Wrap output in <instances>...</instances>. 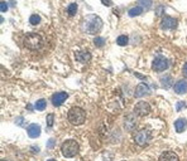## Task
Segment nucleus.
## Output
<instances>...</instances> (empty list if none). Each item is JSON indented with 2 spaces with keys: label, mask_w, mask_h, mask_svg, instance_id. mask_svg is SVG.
Listing matches in <instances>:
<instances>
[{
  "label": "nucleus",
  "mask_w": 187,
  "mask_h": 161,
  "mask_svg": "<svg viewBox=\"0 0 187 161\" xmlns=\"http://www.w3.org/2000/svg\"><path fill=\"white\" fill-rule=\"evenodd\" d=\"M94 43H95V45H96V47H99V48H100V47H103V45L105 44V39H104V38H101V37H96V38H95V40H94Z\"/></svg>",
  "instance_id": "nucleus-24"
},
{
  "label": "nucleus",
  "mask_w": 187,
  "mask_h": 161,
  "mask_svg": "<svg viewBox=\"0 0 187 161\" xmlns=\"http://www.w3.org/2000/svg\"><path fill=\"white\" fill-rule=\"evenodd\" d=\"M161 82H162V87H164V88L168 90L172 86V77L171 75H166V77H163L161 79Z\"/></svg>",
  "instance_id": "nucleus-18"
},
{
  "label": "nucleus",
  "mask_w": 187,
  "mask_h": 161,
  "mask_svg": "<svg viewBox=\"0 0 187 161\" xmlns=\"http://www.w3.org/2000/svg\"><path fill=\"white\" fill-rule=\"evenodd\" d=\"M34 107H36L37 111H43V110L47 107V102H46L44 100H39V101L36 102V106H34Z\"/></svg>",
  "instance_id": "nucleus-22"
},
{
  "label": "nucleus",
  "mask_w": 187,
  "mask_h": 161,
  "mask_svg": "<svg viewBox=\"0 0 187 161\" xmlns=\"http://www.w3.org/2000/svg\"><path fill=\"white\" fill-rule=\"evenodd\" d=\"M169 63L168 60L164 58V57H157L153 63H152V68L156 70V72H162V70H166L168 68Z\"/></svg>",
  "instance_id": "nucleus-7"
},
{
  "label": "nucleus",
  "mask_w": 187,
  "mask_h": 161,
  "mask_svg": "<svg viewBox=\"0 0 187 161\" xmlns=\"http://www.w3.org/2000/svg\"><path fill=\"white\" fill-rule=\"evenodd\" d=\"M138 4L144 10H149L152 8V0H138Z\"/></svg>",
  "instance_id": "nucleus-19"
},
{
  "label": "nucleus",
  "mask_w": 187,
  "mask_h": 161,
  "mask_svg": "<svg viewBox=\"0 0 187 161\" xmlns=\"http://www.w3.org/2000/svg\"><path fill=\"white\" fill-rule=\"evenodd\" d=\"M161 10L163 12V7H158V8H157V15H159V14H161Z\"/></svg>",
  "instance_id": "nucleus-32"
},
{
  "label": "nucleus",
  "mask_w": 187,
  "mask_h": 161,
  "mask_svg": "<svg viewBox=\"0 0 187 161\" xmlns=\"http://www.w3.org/2000/svg\"><path fill=\"white\" fill-rule=\"evenodd\" d=\"M67 98H68V95H67L66 92H57V93H54V95L52 96V103H53V106L58 107V106H61Z\"/></svg>",
  "instance_id": "nucleus-10"
},
{
  "label": "nucleus",
  "mask_w": 187,
  "mask_h": 161,
  "mask_svg": "<svg viewBox=\"0 0 187 161\" xmlns=\"http://www.w3.org/2000/svg\"><path fill=\"white\" fill-rule=\"evenodd\" d=\"M67 120L73 125V126H80L85 122L86 120V113L81 107H73L68 111L67 113Z\"/></svg>",
  "instance_id": "nucleus-2"
},
{
  "label": "nucleus",
  "mask_w": 187,
  "mask_h": 161,
  "mask_svg": "<svg viewBox=\"0 0 187 161\" xmlns=\"http://www.w3.org/2000/svg\"><path fill=\"white\" fill-rule=\"evenodd\" d=\"M182 72H183V75L187 78V63L183 65V69H182Z\"/></svg>",
  "instance_id": "nucleus-29"
},
{
  "label": "nucleus",
  "mask_w": 187,
  "mask_h": 161,
  "mask_svg": "<svg viewBox=\"0 0 187 161\" xmlns=\"http://www.w3.org/2000/svg\"><path fill=\"white\" fill-rule=\"evenodd\" d=\"M53 120H54V116H53L52 113L47 116V126H48V127H52V126H53Z\"/></svg>",
  "instance_id": "nucleus-25"
},
{
  "label": "nucleus",
  "mask_w": 187,
  "mask_h": 161,
  "mask_svg": "<svg viewBox=\"0 0 187 161\" xmlns=\"http://www.w3.org/2000/svg\"><path fill=\"white\" fill-rule=\"evenodd\" d=\"M158 161H178V156H177V153L173 152V151H164V152L159 156Z\"/></svg>",
  "instance_id": "nucleus-15"
},
{
  "label": "nucleus",
  "mask_w": 187,
  "mask_h": 161,
  "mask_svg": "<svg viewBox=\"0 0 187 161\" xmlns=\"http://www.w3.org/2000/svg\"><path fill=\"white\" fill-rule=\"evenodd\" d=\"M61 150H62V153L65 157H73L78 153L80 146L75 140H67L62 143Z\"/></svg>",
  "instance_id": "nucleus-5"
},
{
  "label": "nucleus",
  "mask_w": 187,
  "mask_h": 161,
  "mask_svg": "<svg viewBox=\"0 0 187 161\" xmlns=\"http://www.w3.org/2000/svg\"><path fill=\"white\" fill-rule=\"evenodd\" d=\"M47 161H56V160H53V158H51V160H47Z\"/></svg>",
  "instance_id": "nucleus-33"
},
{
  "label": "nucleus",
  "mask_w": 187,
  "mask_h": 161,
  "mask_svg": "<svg viewBox=\"0 0 187 161\" xmlns=\"http://www.w3.org/2000/svg\"><path fill=\"white\" fill-rule=\"evenodd\" d=\"M116 43H118V45L124 47V45H127V44L129 43V38H128L127 35H120V37H118Z\"/></svg>",
  "instance_id": "nucleus-20"
},
{
  "label": "nucleus",
  "mask_w": 187,
  "mask_h": 161,
  "mask_svg": "<svg viewBox=\"0 0 187 161\" xmlns=\"http://www.w3.org/2000/svg\"><path fill=\"white\" fill-rule=\"evenodd\" d=\"M41 131H42V130H41V126L37 125V123H32V125L28 126V136H29L31 138H37V137H39Z\"/></svg>",
  "instance_id": "nucleus-14"
},
{
  "label": "nucleus",
  "mask_w": 187,
  "mask_h": 161,
  "mask_svg": "<svg viewBox=\"0 0 187 161\" xmlns=\"http://www.w3.org/2000/svg\"><path fill=\"white\" fill-rule=\"evenodd\" d=\"M53 146H54V140H53V138L48 140V142H47V147L49 148V147H53Z\"/></svg>",
  "instance_id": "nucleus-28"
},
{
  "label": "nucleus",
  "mask_w": 187,
  "mask_h": 161,
  "mask_svg": "<svg viewBox=\"0 0 187 161\" xmlns=\"http://www.w3.org/2000/svg\"><path fill=\"white\" fill-rule=\"evenodd\" d=\"M143 8L142 7H135V8H132L129 12H128V15L129 17H138V15H140L142 13H143Z\"/></svg>",
  "instance_id": "nucleus-17"
},
{
  "label": "nucleus",
  "mask_w": 187,
  "mask_h": 161,
  "mask_svg": "<svg viewBox=\"0 0 187 161\" xmlns=\"http://www.w3.org/2000/svg\"><path fill=\"white\" fill-rule=\"evenodd\" d=\"M7 10H8V4L3 2V3H2V12H3V13H5Z\"/></svg>",
  "instance_id": "nucleus-27"
},
{
  "label": "nucleus",
  "mask_w": 187,
  "mask_h": 161,
  "mask_svg": "<svg viewBox=\"0 0 187 161\" xmlns=\"http://www.w3.org/2000/svg\"><path fill=\"white\" fill-rule=\"evenodd\" d=\"M41 17L38 15V14H33V15H31V18H29V23L32 24V25H38L39 23H41Z\"/></svg>",
  "instance_id": "nucleus-21"
},
{
  "label": "nucleus",
  "mask_w": 187,
  "mask_h": 161,
  "mask_svg": "<svg viewBox=\"0 0 187 161\" xmlns=\"http://www.w3.org/2000/svg\"><path fill=\"white\" fill-rule=\"evenodd\" d=\"M173 91L177 95H186L187 93V82L186 80H177L173 86Z\"/></svg>",
  "instance_id": "nucleus-12"
},
{
  "label": "nucleus",
  "mask_w": 187,
  "mask_h": 161,
  "mask_svg": "<svg viewBox=\"0 0 187 161\" xmlns=\"http://www.w3.org/2000/svg\"><path fill=\"white\" fill-rule=\"evenodd\" d=\"M184 106H186V105H184V103H183V102H182V103H181V102H179V103H178V105H177V111H179V110H181V107H184Z\"/></svg>",
  "instance_id": "nucleus-30"
},
{
  "label": "nucleus",
  "mask_w": 187,
  "mask_h": 161,
  "mask_svg": "<svg viewBox=\"0 0 187 161\" xmlns=\"http://www.w3.org/2000/svg\"><path fill=\"white\" fill-rule=\"evenodd\" d=\"M3 161H5V160H3Z\"/></svg>",
  "instance_id": "nucleus-34"
},
{
  "label": "nucleus",
  "mask_w": 187,
  "mask_h": 161,
  "mask_svg": "<svg viewBox=\"0 0 187 161\" xmlns=\"http://www.w3.org/2000/svg\"><path fill=\"white\" fill-rule=\"evenodd\" d=\"M101 3H103L105 7H111V5H113V2H111V0H101Z\"/></svg>",
  "instance_id": "nucleus-26"
},
{
  "label": "nucleus",
  "mask_w": 187,
  "mask_h": 161,
  "mask_svg": "<svg viewBox=\"0 0 187 161\" xmlns=\"http://www.w3.org/2000/svg\"><path fill=\"white\" fill-rule=\"evenodd\" d=\"M23 121H24V118H23V117L18 118V121H17V125H23Z\"/></svg>",
  "instance_id": "nucleus-31"
},
{
  "label": "nucleus",
  "mask_w": 187,
  "mask_h": 161,
  "mask_svg": "<svg viewBox=\"0 0 187 161\" xmlns=\"http://www.w3.org/2000/svg\"><path fill=\"white\" fill-rule=\"evenodd\" d=\"M133 140L138 146H145L150 142L152 140V132L147 128H142L138 130L133 133Z\"/></svg>",
  "instance_id": "nucleus-4"
},
{
  "label": "nucleus",
  "mask_w": 187,
  "mask_h": 161,
  "mask_svg": "<svg viewBox=\"0 0 187 161\" xmlns=\"http://www.w3.org/2000/svg\"><path fill=\"white\" fill-rule=\"evenodd\" d=\"M177 27V20L174 18L171 17H166L164 19H162L161 22V28L162 29H173Z\"/></svg>",
  "instance_id": "nucleus-11"
},
{
  "label": "nucleus",
  "mask_w": 187,
  "mask_h": 161,
  "mask_svg": "<svg viewBox=\"0 0 187 161\" xmlns=\"http://www.w3.org/2000/svg\"><path fill=\"white\" fill-rule=\"evenodd\" d=\"M103 28V20L99 15L88 14L81 23V29L87 34H98Z\"/></svg>",
  "instance_id": "nucleus-1"
},
{
  "label": "nucleus",
  "mask_w": 187,
  "mask_h": 161,
  "mask_svg": "<svg viewBox=\"0 0 187 161\" xmlns=\"http://www.w3.org/2000/svg\"><path fill=\"white\" fill-rule=\"evenodd\" d=\"M76 60H78L80 63H87L91 59V53L87 50H78L75 53Z\"/></svg>",
  "instance_id": "nucleus-13"
},
{
  "label": "nucleus",
  "mask_w": 187,
  "mask_h": 161,
  "mask_svg": "<svg viewBox=\"0 0 187 161\" xmlns=\"http://www.w3.org/2000/svg\"><path fill=\"white\" fill-rule=\"evenodd\" d=\"M138 125V121H137V117H135V113H128L125 117H124V128L129 132L134 131L135 127Z\"/></svg>",
  "instance_id": "nucleus-6"
},
{
  "label": "nucleus",
  "mask_w": 187,
  "mask_h": 161,
  "mask_svg": "<svg viewBox=\"0 0 187 161\" xmlns=\"http://www.w3.org/2000/svg\"><path fill=\"white\" fill-rule=\"evenodd\" d=\"M150 93V88L147 83H139L137 87H135V92H134V96L137 98H142V97H145Z\"/></svg>",
  "instance_id": "nucleus-9"
},
{
  "label": "nucleus",
  "mask_w": 187,
  "mask_h": 161,
  "mask_svg": "<svg viewBox=\"0 0 187 161\" xmlns=\"http://www.w3.org/2000/svg\"><path fill=\"white\" fill-rule=\"evenodd\" d=\"M186 127H187V121H186V118H178L176 122H174V128H176V131L177 132H183L184 130H186Z\"/></svg>",
  "instance_id": "nucleus-16"
},
{
  "label": "nucleus",
  "mask_w": 187,
  "mask_h": 161,
  "mask_svg": "<svg viewBox=\"0 0 187 161\" xmlns=\"http://www.w3.org/2000/svg\"><path fill=\"white\" fill-rule=\"evenodd\" d=\"M149 112H150V106L144 101H140L134 106V113L137 116H147Z\"/></svg>",
  "instance_id": "nucleus-8"
},
{
  "label": "nucleus",
  "mask_w": 187,
  "mask_h": 161,
  "mask_svg": "<svg viewBox=\"0 0 187 161\" xmlns=\"http://www.w3.org/2000/svg\"><path fill=\"white\" fill-rule=\"evenodd\" d=\"M42 43H43V39L37 33H29V34H27L24 37V45L28 49L37 50V49H39L42 47Z\"/></svg>",
  "instance_id": "nucleus-3"
},
{
  "label": "nucleus",
  "mask_w": 187,
  "mask_h": 161,
  "mask_svg": "<svg viewBox=\"0 0 187 161\" xmlns=\"http://www.w3.org/2000/svg\"><path fill=\"white\" fill-rule=\"evenodd\" d=\"M77 4H75V3H72L68 8H67V13H68V15H71V17H73L76 13H77Z\"/></svg>",
  "instance_id": "nucleus-23"
}]
</instances>
